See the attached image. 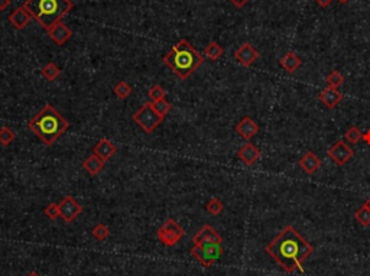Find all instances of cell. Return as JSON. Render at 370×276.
I'll return each instance as SVG.
<instances>
[{
	"mask_svg": "<svg viewBox=\"0 0 370 276\" xmlns=\"http://www.w3.org/2000/svg\"><path fill=\"white\" fill-rule=\"evenodd\" d=\"M28 127L41 139L42 143L51 146L57 142V139L67 132L69 123L57 108L52 107L51 104H46L32 120L28 122Z\"/></svg>",
	"mask_w": 370,
	"mask_h": 276,
	"instance_id": "7a4b0ae2",
	"label": "cell"
},
{
	"mask_svg": "<svg viewBox=\"0 0 370 276\" xmlns=\"http://www.w3.org/2000/svg\"><path fill=\"white\" fill-rule=\"evenodd\" d=\"M237 156H239L240 161L243 162L246 167H252L254 162H257L261 159V151L254 145H252V143H246V145L240 148Z\"/></svg>",
	"mask_w": 370,
	"mask_h": 276,
	"instance_id": "2e32d148",
	"label": "cell"
},
{
	"mask_svg": "<svg viewBox=\"0 0 370 276\" xmlns=\"http://www.w3.org/2000/svg\"><path fill=\"white\" fill-rule=\"evenodd\" d=\"M10 3H12V0H0V12L6 10L10 6Z\"/></svg>",
	"mask_w": 370,
	"mask_h": 276,
	"instance_id": "836d02e7",
	"label": "cell"
},
{
	"mask_svg": "<svg viewBox=\"0 0 370 276\" xmlns=\"http://www.w3.org/2000/svg\"><path fill=\"white\" fill-rule=\"evenodd\" d=\"M353 154H355L353 149H351L350 146H347L346 142H343V140L336 142V143L328 149L330 159H331L332 162H336V165H339V167L346 165L347 162L353 158Z\"/></svg>",
	"mask_w": 370,
	"mask_h": 276,
	"instance_id": "30bf717a",
	"label": "cell"
},
{
	"mask_svg": "<svg viewBox=\"0 0 370 276\" xmlns=\"http://www.w3.org/2000/svg\"><path fill=\"white\" fill-rule=\"evenodd\" d=\"M165 96H166V91H165L159 84H155L149 88V97L154 100V101L165 99Z\"/></svg>",
	"mask_w": 370,
	"mask_h": 276,
	"instance_id": "4dcf8cb0",
	"label": "cell"
},
{
	"mask_svg": "<svg viewBox=\"0 0 370 276\" xmlns=\"http://www.w3.org/2000/svg\"><path fill=\"white\" fill-rule=\"evenodd\" d=\"M133 120L138 123L145 133H152L163 120L161 115L156 113L152 103H145L138 112L133 115Z\"/></svg>",
	"mask_w": 370,
	"mask_h": 276,
	"instance_id": "5b68a950",
	"label": "cell"
},
{
	"mask_svg": "<svg viewBox=\"0 0 370 276\" xmlns=\"http://www.w3.org/2000/svg\"><path fill=\"white\" fill-rule=\"evenodd\" d=\"M236 132H237L243 139L250 140V139L253 138L254 135L259 132V126H257V123L254 122V120H252V117L246 116V117H243V119L236 124Z\"/></svg>",
	"mask_w": 370,
	"mask_h": 276,
	"instance_id": "9a60e30c",
	"label": "cell"
},
{
	"mask_svg": "<svg viewBox=\"0 0 370 276\" xmlns=\"http://www.w3.org/2000/svg\"><path fill=\"white\" fill-rule=\"evenodd\" d=\"M23 6L31 12L32 17H35L44 29L49 31L55 23L68 15L74 8V3L71 0H26Z\"/></svg>",
	"mask_w": 370,
	"mask_h": 276,
	"instance_id": "277c9868",
	"label": "cell"
},
{
	"mask_svg": "<svg viewBox=\"0 0 370 276\" xmlns=\"http://www.w3.org/2000/svg\"><path fill=\"white\" fill-rule=\"evenodd\" d=\"M300 167L304 169L307 174L312 175V174H316L317 171L320 169V167H321V159H320L314 152L308 151V152L300 159Z\"/></svg>",
	"mask_w": 370,
	"mask_h": 276,
	"instance_id": "ac0fdd59",
	"label": "cell"
},
{
	"mask_svg": "<svg viewBox=\"0 0 370 276\" xmlns=\"http://www.w3.org/2000/svg\"><path fill=\"white\" fill-rule=\"evenodd\" d=\"M339 2L340 3H343V5H346V3H348L350 0H339Z\"/></svg>",
	"mask_w": 370,
	"mask_h": 276,
	"instance_id": "f35d334b",
	"label": "cell"
},
{
	"mask_svg": "<svg viewBox=\"0 0 370 276\" xmlns=\"http://www.w3.org/2000/svg\"><path fill=\"white\" fill-rule=\"evenodd\" d=\"M185 230L178 224L174 218H168L162 224L158 230V240L166 247H174L184 237Z\"/></svg>",
	"mask_w": 370,
	"mask_h": 276,
	"instance_id": "8992f818",
	"label": "cell"
},
{
	"mask_svg": "<svg viewBox=\"0 0 370 276\" xmlns=\"http://www.w3.org/2000/svg\"><path fill=\"white\" fill-rule=\"evenodd\" d=\"M48 35H49V38L52 39L57 45H64V44H67L69 39H71L72 32H71V29H69L65 23L60 21V22L55 23L54 26L48 31Z\"/></svg>",
	"mask_w": 370,
	"mask_h": 276,
	"instance_id": "7c38bea8",
	"label": "cell"
},
{
	"mask_svg": "<svg viewBox=\"0 0 370 276\" xmlns=\"http://www.w3.org/2000/svg\"><path fill=\"white\" fill-rule=\"evenodd\" d=\"M355 218L356 222L359 223V224H362L363 227L370 226V210L367 208V206L363 204L362 207L359 208V210L355 213Z\"/></svg>",
	"mask_w": 370,
	"mask_h": 276,
	"instance_id": "603a6c76",
	"label": "cell"
},
{
	"mask_svg": "<svg viewBox=\"0 0 370 276\" xmlns=\"http://www.w3.org/2000/svg\"><path fill=\"white\" fill-rule=\"evenodd\" d=\"M343 83H344V77H343V74L340 71H331L327 76V84L331 88H337L339 90V87H341Z\"/></svg>",
	"mask_w": 370,
	"mask_h": 276,
	"instance_id": "484cf974",
	"label": "cell"
},
{
	"mask_svg": "<svg viewBox=\"0 0 370 276\" xmlns=\"http://www.w3.org/2000/svg\"><path fill=\"white\" fill-rule=\"evenodd\" d=\"M346 139H347V142H350V143H353V145H356V143H359L360 140L363 139V133L357 127H355V126H351L348 131L346 132Z\"/></svg>",
	"mask_w": 370,
	"mask_h": 276,
	"instance_id": "f546056e",
	"label": "cell"
},
{
	"mask_svg": "<svg viewBox=\"0 0 370 276\" xmlns=\"http://www.w3.org/2000/svg\"><path fill=\"white\" fill-rule=\"evenodd\" d=\"M233 6H236V8H243V6H246L247 3L250 2V0H229Z\"/></svg>",
	"mask_w": 370,
	"mask_h": 276,
	"instance_id": "d6a6232c",
	"label": "cell"
},
{
	"mask_svg": "<svg viewBox=\"0 0 370 276\" xmlns=\"http://www.w3.org/2000/svg\"><path fill=\"white\" fill-rule=\"evenodd\" d=\"M202 62V55L187 39H181L172 46L171 52L163 55V64L168 65L181 80L191 77Z\"/></svg>",
	"mask_w": 370,
	"mask_h": 276,
	"instance_id": "3957f363",
	"label": "cell"
},
{
	"mask_svg": "<svg viewBox=\"0 0 370 276\" xmlns=\"http://www.w3.org/2000/svg\"><path fill=\"white\" fill-rule=\"evenodd\" d=\"M206 208H207L208 214L218 215V214H221V211H223L224 206H223V203H221V201H220L218 198H211L207 203Z\"/></svg>",
	"mask_w": 370,
	"mask_h": 276,
	"instance_id": "83f0119b",
	"label": "cell"
},
{
	"mask_svg": "<svg viewBox=\"0 0 370 276\" xmlns=\"http://www.w3.org/2000/svg\"><path fill=\"white\" fill-rule=\"evenodd\" d=\"M194 246H210V245H221L223 237L217 233L210 224L202 226L197 234L193 237Z\"/></svg>",
	"mask_w": 370,
	"mask_h": 276,
	"instance_id": "9c48e42d",
	"label": "cell"
},
{
	"mask_svg": "<svg viewBox=\"0 0 370 276\" xmlns=\"http://www.w3.org/2000/svg\"><path fill=\"white\" fill-rule=\"evenodd\" d=\"M363 139H366V142L370 145V132H367L366 135H363Z\"/></svg>",
	"mask_w": 370,
	"mask_h": 276,
	"instance_id": "d590c367",
	"label": "cell"
},
{
	"mask_svg": "<svg viewBox=\"0 0 370 276\" xmlns=\"http://www.w3.org/2000/svg\"><path fill=\"white\" fill-rule=\"evenodd\" d=\"M92 236L96 240H99V242H103V240H106L108 237V234H110V230L107 229V226H104L103 223H99L97 226H94V229H92Z\"/></svg>",
	"mask_w": 370,
	"mask_h": 276,
	"instance_id": "4316f807",
	"label": "cell"
},
{
	"mask_svg": "<svg viewBox=\"0 0 370 276\" xmlns=\"http://www.w3.org/2000/svg\"><path fill=\"white\" fill-rule=\"evenodd\" d=\"M104 165H106V161L104 159H101L100 156H97V155L92 154L91 156H88L84 162H83V168L92 175V177H96V175H99L101 171L104 169Z\"/></svg>",
	"mask_w": 370,
	"mask_h": 276,
	"instance_id": "d6986e66",
	"label": "cell"
},
{
	"mask_svg": "<svg viewBox=\"0 0 370 276\" xmlns=\"http://www.w3.org/2000/svg\"><path fill=\"white\" fill-rule=\"evenodd\" d=\"M234 58H236V61L242 64L243 67H250V65H253L254 62L257 61L259 52L254 49V46L252 45V44L245 42L243 45H240L239 48L236 49Z\"/></svg>",
	"mask_w": 370,
	"mask_h": 276,
	"instance_id": "8fae6325",
	"label": "cell"
},
{
	"mask_svg": "<svg viewBox=\"0 0 370 276\" xmlns=\"http://www.w3.org/2000/svg\"><path fill=\"white\" fill-rule=\"evenodd\" d=\"M41 72H42V76H44L48 81H55L57 78L61 76V69L58 68L54 62H48L45 67L42 68Z\"/></svg>",
	"mask_w": 370,
	"mask_h": 276,
	"instance_id": "7402d4cb",
	"label": "cell"
},
{
	"mask_svg": "<svg viewBox=\"0 0 370 276\" xmlns=\"http://www.w3.org/2000/svg\"><path fill=\"white\" fill-rule=\"evenodd\" d=\"M364 206H367V208H369V210H370V197H369V199H367V201L364 203Z\"/></svg>",
	"mask_w": 370,
	"mask_h": 276,
	"instance_id": "74e56055",
	"label": "cell"
},
{
	"mask_svg": "<svg viewBox=\"0 0 370 276\" xmlns=\"http://www.w3.org/2000/svg\"><path fill=\"white\" fill-rule=\"evenodd\" d=\"M317 3L321 6V8H327V6H330L331 5V2L332 0H316Z\"/></svg>",
	"mask_w": 370,
	"mask_h": 276,
	"instance_id": "e575fe53",
	"label": "cell"
},
{
	"mask_svg": "<svg viewBox=\"0 0 370 276\" xmlns=\"http://www.w3.org/2000/svg\"><path fill=\"white\" fill-rule=\"evenodd\" d=\"M26 276H41V275H39L38 272H31V273H28Z\"/></svg>",
	"mask_w": 370,
	"mask_h": 276,
	"instance_id": "8d00e7d4",
	"label": "cell"
},
{
	"mask_svg": "<svg viewBox=\"0 0 370 276\" xmlns=\"http://www.w3.org/2000/svg\"><path fill=\"white\" fill-rule=\"evenodd\" d=\"M281 65H282V68L285 69L286 72H289V74H293L297 69L300 68L301 65H302V61H301V58L298 55L295 54L293 51H289V52H286L282 58H281Z\"/></svg>",
	"mask_w": 370,
	"mask_h": 276,
	"instance_id": "ffe728a7",
	"label": "cell"
},
{
	"mask_svg": "<svg viewBox=\"0 0 370 276\" xmlns=\"http://www.w3.org/2000/svg\"><path fill=\"white\" fill-rule=\"evenodd\" d=\"M113 93H115L119 99L124 100V99H127V97H129V96L132 94V87L127 84L126 81H119V83L115 85Z\"/></svg>",
	"mask_w": 370,
	"mask_h": 276,
	"instance_id": "cb8c5ba5",
	"label": "cell"
},
{
	"mask_svg": "<svg viewBox=\"0 0 370 276\" xmlns=\"http://www.w3.org/2000/svg\"><path fill=\"white\" fill-rule=\"evenodd\" d=\"M314 252L309 245L292 226H286L276 237L266 246V253L276 262L285 272L301 270L304 273L302 263Z\"/></svg>",
	"mask_w": 370,
	"mask_h": 276,
	"instance_id": "6da1fadb",
	"label": "cell"
},
{
	"mask_svg": "<svg viewBox=\"0 0 370 276\" xmlns=\"http://www.w3.org/2000/svg\"><path fill=\"white\" fill-rule=\"evenodd\" d=\"M318 100L321 101L324 104V107H327L328 110H332L336 106H339L343 100V94L337 90V88H324L323 91L320 93L318 96Z\"/></svg>",
	"mask_w": 370,
	"mask_h": 276,
	"instance_id": "5bb4252c",
	"label": "cell"
},
{
	"mask_svg": "<svg viewBox=\"0 0 370 276\" xmlns=\"http://www.w3.org/2000/svg\"><path fill=\"white\" fill-rule=\"evenodd\" d=\"M223 48L220 46V44H217L214 41H211L207 46H206V49H204V55L207 57L208 60H211V61H217L221 55H223Z\"/></svg>",
	"mask_w": 370,
	"mask_h": 276,
	"instance_id": "44dd1931",
	"label": "cell"
},
{
	"mask_svg": "<svg viewBox=\"0 0 370 276\" xmlns=\"http://www.w3.org/2000/svg\"><path fill=\"white\" fill-rule=\"evenodd\" d=\"M116 152H117V148H116L115 143L106 138L99 140V143L92 148V154L100 156L101 159H104V161H108L112 156H115Z\"/></svg>",
	"mask_w": 370,
	"mask_h": 276,
	"instance_id": "e0dca14e",
	"label": "cell"
},
{
	"mask_svg": "<svg viewBox=\"0 0 370 276\" xmlns=\"http://www.w3.org/2000/svg\"><path fill=\"white\" fill-rule=\"evenodd\" d=\"M32 15L31 12L25 6H21V8L15 9L10 15H9V22L13 25V28H16L17 31H22L25 29L29 22H31Z\"/></svg>",
	"mask_w": 370,
	"mask_h": 276,
	"instance_id": "4fadbf2b",
	"label": "cell"
},
{
	"mask_svg": "<svg viewBox=\"0 0 370 276\" xmlns=\"http://www.w3.org/2000/svg\"><path fill=\"white\" fill-rule=\"evenodd\" d=\"M58 206H60V217H61L65 223H72L77 218L78 215L83 213L81 204L77 203L71 195L64 197Z\"/></svg>",
	"mask_w": 370,
	"mask_h": 276,
	"instance_id": "ba28073f",
	"label": "cell"
},
{
	"mask_svg": "<svg viewBox=\"0 0 370 276\" xmlns=\"http://www.w3.org/2000/svg\"><path fill=\"white\" fill-rule=\"evenodd\" d=\"M15 140V133L10 127H2L0 129V145L9 146Z\"/></svg>",
	"mask_w": 370,
	"mask_h": 276,
	"instance_id": "f1b7e54d",
	"label": "cell"
},
{
	"mask_svg": "<svg viewBox=\"0 0 370 276\" xmlns=\"http://www.w3.org/2000/svg\"><path fill=\"white\" fill-rule=\"evenodd\" d=\"M152 106H154V108L156 110V113H158V115H161L163 119H165V116L168 115L171 110H172V104H171L168 100H165V99L158 100V101H154V103H152Z\"/></svg>",
	"mask_w": 370,
	"mask_h": 276,
	"instance_id": "d4e9b609",
	"label": "cell"
},
{
	"mask_svg": "<svg viewBox=\"0 0 370 276\" xmlns=\"http://www.w3.org/2000/svg\"><path fill=\"white\" fill-rule=\"evenodd\" d=\"M191 254L202 266L210 268L214 262H217L223 254L221 245H210V246H194L191 249Z\"/></svg>",
	"mask_w": 370,
	"mask_h": 276,
	"instance_id": "52a82bcc",
	"label": "cell"
},
{
	"mask_svg": "<svg viewBox=\"0 0 370 276\" xmlns=\"http://www.w3.org/2000/svg\"><path fill=\"white\" fill-rule=\"evenodd\" d=\"M44 213H45V215L49 218V220H55V218L60 217V206L55 204V203H51V204L46 206Z\"/></svg>",
	"mask_w": 370,
	"mask_h": 276,
	"instance_id": "1f68e13d",
	"label": "cell"
}]
</instances>
